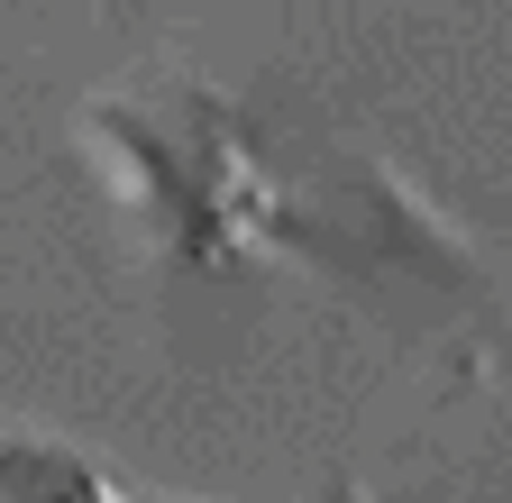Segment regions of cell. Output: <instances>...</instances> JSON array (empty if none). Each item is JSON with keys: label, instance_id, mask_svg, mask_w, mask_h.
<instances>
[{"label": "cell", "instance_id": "obj_1", "mask_svg": "<svg viewBox=\"0 0 512 503\" xmlns=\"http://www.w3.org/2000/svg\"><path fill=\"white\" fill-rule=\"evenodd\" d=\"M83 147L110 183V202L128 211L165 266L211 275L238 266L256 247V220H266V165L247 147V119L229 92L192 83V74H156L83 101Z\"/></svg>", "mask_w": 512, "mask_h": 503}, {"label": "cell", "instance_id": "obj_2", "mask_svg": "<svg viewBox=\"0 0 512 503\" xmlns=\"http://www.w3.org/2000/svg\"><path fill=\"white\" fill-rule=\"evenodd\" d=\"M256 247H293V257L330 266L339 284H430V293H485V257L458 238L421 183L384 156H348L320 193H266Z\"/></svg>", "mask_w": 512, "mask_h": 503}]
</instances>
